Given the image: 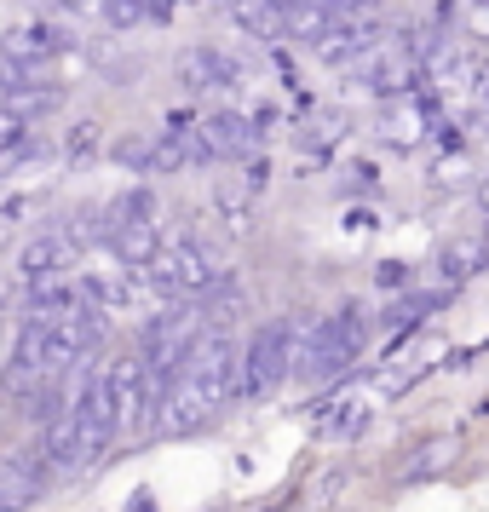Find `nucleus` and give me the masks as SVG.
Returning a JSON list of instances; mask_svg holds the SVG:
<instances>
[{
  "mask_svg": "<svg viewBox=\"0 0 489 512\" xmlns=\"http://www.w3.org/2000/svg\"><path fill=\"white\" fill-rule=\"evenodd\" d=\"M81 397V392H75ZM75 397L58 409L52 420H41V449H47L52 466H87V426H81V409H75Z\"/></svg>",
  "mask_w": 489,
  "mask_h": 512,
  "instance_id": "1a4fd4ad",
  "label": "nucleus"
},
{
  "mask_svg": "<svg viewBox=\"0 0 489 512\" xmlns=\"http://www.w3.org/2000/svg\"><path fill=\"white\" fill-rule=\"evenodd\" d=\"M104 242H110L116 265H127V271H144V265L167 248L162 231H156V219H127V225H110V231H104Z\"/></svg>",
  "mask_w": 489,
  "mask_h": 512,
  "instance_id": "f8f14e48",
  "label": "nucleus"
},
{
  "mask_svg": "<svg viewBox=\"0 0 489 512\" xmlns=\"http://www.w3.org/2000/svg\"><path fill=\"white\" fill-rule=\"evenodd\" d=\"M484 98H489V81H484Z\"/></svg>",
  "mask_w": 489,
  "mask_h": 512,
  "instance_id": "bb28decb",
  "label": "nucleus"
},
{
  "mask_svg": "<svg viewBox=\"0 0 489 512\" xmlns=\"http://www.w3.org/2000/svg\"><path fill=\"white\" fill-rule=\"evenodd\" d=\"M144 12H150V24H173V12H179V0H144Z\"/></svg>",
  "mask_w": 489,
  "mask_h": 512,
  "instance_id": "4be33fe9",
  "label": "nucleus"
},
{
  "mask_svg": "<svg viewBox=\"0 0 489 512\" xmlns=\"http://www.w3.org/2000/svg\"><path fill=\"white\" fill-rule=\"evenodd\" d=\"M363 346H369V311L363 305H340V311H328L317 323H305L294 374L300 380H334V374H346L363 357Z\"/></svg>",
  "mask_w": 489,
  "mask_h": 512,
  "instance_id": "f257e3e1",
  "label": "nucleus"
},
{
  "mask_svg": "<svg viewBox=\"0 0 489 512\" xmlns=\"http://www.w3.org/2000/svg\"><path fill=\"white\" fill-rule=\"evenodd\" d=\"M75 305H81V282L70 277H47V282H29V300H24V323H64Z\"/></svg>",
  "mask_w": 489,
  "mask_h": 512,
  "instance_id": "ddd939ff",
  "label": "nucleus"
},
{
  "mask_svg": "<svg viewBox=\"0 0 489 512\" xmlns=\"http://www.w3.org/2000/svg\"><path fill=\"white\" fill-rule=\"evenodd\" d=\"M127 512H156V501H150V495H144V489H139V501H133V507H127Z\"/></svg>",
  "mask_w": 489,
  "mask_h": 512,
  "instance_id": "b1692460",
  "label": "nucleus"
},
{
  "mask_svg": "<svg viewBox=\"0 0 489 512\" xmlns=\"http://www.w3.org/2000/svg\"><path fill=\"white\" fill-rule=\"evenodd\" d=\"M41 495V472L29 461H12V455H0V512L6 507H29Z\"/></svg>",
  "mask_w": 489,
  "mask_h": 512,
  "instance_id": "dca6fc26",
  "label": "nucleus"
},
{
  "mask_svg": "<svg viewBox=\"0 0 489 512\" xmlns=\"http://www.w3.org/2000/svg\"><path fill=\"white\" fill-rule=\"evenodd\" d=\"M0 104H12L18 116H29V121H41V116H58L64 110V93L58 87H47V81H6V98Z\"/></svg>",
  "mask_w": 489,
  "mask_h": 512,
  "instance_id": "2eb2a0df",
  "label": "nucleus"
},
{
  "mask_svg": "<svg viewBox=\"0 0 489 512\" xmlns=\"http://www.w3.org/2000/svg\"><path fill=\"white\" fill-rule=\"evenodd\" d=\"M236 81H242V64L219 47H190L179 58V87L185 93H213V87H236Z\"/></svg>",
  "mask_w": 489,
  "mask_h": 512,
  "instance_id": "9b49d317",
  "label": "nucleus"
},
{
  "mask_svg": "<svg viewBox=\"0 0 489 512\" xmlns=\"http://www.w3.org/2000/svg\"><path fill=\"white\" fill-rule=\"evenodd\" d=\"M0 311H6V288H0Z\"/></svg>",
  "mask_w": 489,
  "mask_h": 512,
  "instance_id": "a878e982",
  "label": "nucleus"
},
{
  "mask_svg": "<svg viewBox=\"0 0 489 512\" xmlns=\"http://www.w3.org/2000/svg\"><path fill=\"white\" fill-rule=\"evenodd\" d=\"M213 415H219V403L202 392V380L179 374V380L167 386V397H162V415H156V426H162L167 438H185V432H196V426H208Z\"/></svg>",
  "mask_w": 489,
  "mask_h": 512,
  "instance_id": "0eeeda50",
  "label": "nucleus"
},
{
  "mask_svg": "<svg viewBox=\"0 0 489 512\" xmlns=\"http://www.w3.org/2000/svg\"><path fill=\"white\" fill-rule=\"evenodd\" d=\"M58 12H70V18H93L98 12V0H52Z\"/></svg>",
  "mask_w": 489,
  "mask_h": 512,
  "instance_id": "5701e85b",
  "label": "nucleus"
},
{
  "mask_svg": "<svg viewBox=\"0 0 489 512\" xmlns=\"http://www.w3.org/2000/svg\"><path fill=\"white\" fill-rule=\"evenodd\" d=\"M81 300L98 305V311H121V305L139 300V282H133V271L121 265V271H81Z\"/></svg>",
  "mask_w": 489,
  "mask_h": 512,
  "instance_id": "4468645a",
  "label": "nucleus"
},
{
  "mask_svg": "<svg viewBox=\"0 0 489 512\" xmlns=\"http://www.w3.org/2000/svg\"><path fill=\"white\" fill-rule=\"evenodd\" d=\"M64 150H70L75 162H87V156L98 150V121H81V127H75L70 139H64Z\"/></svg>",
  "mask_w": 489,
  "mask_h": 512,
  "instance_id": "412c9836",
  "label": "nucleus"
},
{
  "mask_svg": "<svg viewBox=\"0 0 489 512\" xmlns=\"http://www.w3.org/2000/svg\"><path fill=\"white\" fill-rule=\"evenodd\" d=\"M305 323L300 317H271L254 328V340L242 346V397H271L282 392V380L300 363Z\"/></svg>",
  "mask_w": 489,
  "mask_h": 512,
  "instance_id": "f03ea898",
  "label": "nucleus"
},
{
  "mask_svg": "<svg viewBox=\"0 0 489 512\" xmlns=\"http://www.w3.org/2000/svg\"><path fill=\"white\" fill-rule=\"evenodd\" d=\"M98 18L116 29V35H133L139 24H150V12H144V0H98Z\"/></svg>",
  "mask_w": 489,
  "mask_h": 512,
  "instance_id": "a211bd4d",
  "label": "nucleus"
},
{
  "mask_svg": "<svg viewBox=\"0 0 489 512\" xmlns=\"http://www.w3.org/2000/svg\"><path fill=\"white\" fill-rule=\"evenodd\" d=\"M75 409H81V426H87V455H104L110 438L121 432V415H116V386H110V363H98L87 369L81 380V397H75Z\"/></svg>",
  "mask_w": 489,
  "mask_h": 512,
  "instance_id": "423d86ee",
  "label": "nucleus"
},
{
  "mask_svg": "<svg viewBox=\"0 0 489 512\" xmlns=\"http://www.w3.org/2000/svg\"><path fill=\"white\" fill-rule=\"evenodd\" d=\"M0 58L18 64L24 75H35L47 64H58V58H70V35L58 24H47V18H29V24H12L0 35Z\"/></svg>",
  "mask_w": 489,
  "mask_h": 512,
  "instance_id": "39448f33",
  "label": "nucleus"
},
{
  "mask_svg": "<svg viewBox=\"0 0 489 512\" xmlns=\"http://www.w3.org/2000/svg\"><path fill=\"white\" fill-rule=\"evenodd\" d=\"M478 259H489L484 242H472V248H449V254H443V277H472Z\"/></svg>",
  "mask_w": 489,
  "mask_h": 512,
  "instance_id": "6ab92c4d",
  "label": "nucleus"
},
{
  "mask_svg": "<svg viewBox=\"0 0 489 512\" xmlns=\"http://www.w3.org/2000/svg\"><path fill=\"white\" fill-rule=\"evenodd\" d=\"M484 248H489V236H484Z\"/></svg>",
  "mask_w": 489,
  "mask_h": 512,
  "instance_id": "cd10ccee",
  "label": "nucleus"
},
{
  "mask_svg": "<svg viewBox=\"0 0 489 512\" xmlns=\"http://www.w3.org/2000/svg\"><path fill=\"white\" fill-rule=\"evenodd\" d=\"M208 334V323H202V311L196 305H179V311H162V317H150L139 334V357H144V374L156 380V392H167L179 374H185L190 351H196V340Z\"/></svg>",
  "mask_w": 489,
  "mask_h": 512,
  "instance_id": "7ed1b4c3",
  "label": "nucleus"
},
{
  "mask_svg": "<svg viewBox=\"0 0 489 512\" xmlns=\"http://www.w3.org/2000/svg\"><path fill=\"white\" fill-rule=\"evenodd\" d=\"M110 156H116L127 173H162V133H156V139H144V133H127V139L110 144Z\"/></svg>",
  "mask_w": 489,
  "mask_h": 512,
  "instance_id": "f3484780",
  "label": "nucleus"
},
{
  "mask_svg": "<svg viewBox=\"0 0 489 512\" xmlns=\"http://www.w3.org/2000/svg\"><path fill=\"white\" fill-rule=\"evenodd\" d=\"M144 282L156 294H167V300H202L208 288H219V265H213V254L196 236H179L144 265Z\"/></svg>",
  "mask_w": 489,
  "mask_h": 512,
  "instance_id": "20e7f679",
  "label": "nucleus"
},
{
  "mask_svg": "<svg viewBox=\"0 0 489 512\" xmlns=\"http://www.w3.org/2000/svg\"><path fill=\"white\" fill-rule=\"evenodd\" d=\"M202 127V144H208V156L213 162H236V156H248L259 144V116H236V110H213V116L196 121Z\"/></svg>",
  "mask_w": 489,
  "mask_h": 512,
  "instance_id": "6e6552de",
  "label": "nucleus"
},
{
  "mask_svg": "<svg viewBox=\"0 0 489 512\" xmlns=\"http://www.w3.org/2000/svg\"><path fill=\"white\" fill-rule=\"evenodd\" d=\"M29 127H35L29 116H18L12 104H0V150H6V144H18V139H29Z\"/></svg>",
  "mask_w": 489,
  "mask_h": 512,
  "instance_id": "aec40b11",
  "label": "nucleus"
},
{
  "mask_svg": "<svg viewBox=\"0 0 489 512\" xmlns=\"http://www.w3.org/2000/svg\"><path fill=\"white\" fill-rule=\"evenodd\" d=\"M478 202H484V213H489V179H484V185H478Z\"/></svg>",
  "mask_w": 489,
  "mask_h": 512,
  "instance_id": "393cba45",
  "label": "nucleus"
},
{
  "mask_svg": "<svg viewBox=\"0 0 489 512\" xmlns=\"http://www.w3.org/2000/svg\"><path fill=\"white\" fill-rule=\"evenodd\" d=\"M75 265V236L70 231H41L24 242L18 254V277L24 282H47V277H64Z\"/></svg>",
  "mask_w": 489,
  "mask_h": 512,
  "instance_id": "9d476101",
  "label": "nucleus"
}]
</instances>
